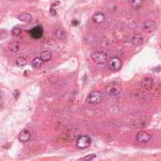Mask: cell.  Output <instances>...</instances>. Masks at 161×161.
I'll return each instance as SVG.
<instances>
[{
    "mask_svg": "<svg viewBox=\"0 0 161 161\" xmlns=\"http://www.w3.org/2000/svg\"><path fill=\"white\" fill-rule=\"evenodd\" d=\"M121 91H122V85L119 82H116V81L110 82L107 84L106 87V93L107 95L116 96L118 95Z\"/></svg>",
    "mask_w": 161,
    "mask_h": 161,
    "instance_id": "6da1fadb",
    "label": "cell"
},
{
    "mask_svg": "<svg viewBox=\"0 0 161 161\" xmlns=\"http://www.w3.org/2000/svg\"><path fill=\"white\" fill-rule=\"evenodd\" d=\"M91 59L97 64H104L107 61V54L103 51H96L91 55Z\"/></svg>",
    "mask_w": 161,
    "mask_h": 161,
    "instance_id": "7a4b0ae2",
    "label": "cell"
},
{
    "mask_svg": "<svg viewBox=\"0 0 161 161\" xmlns=\"http://www.w3.org/2000/svg\"><path fill=\"white\" fill-rule=\"evenodd\" d=\"M102 100H103V96L101 94V92L97 91H91L87 97V102L89 103V104H93V105L100 104Z\"/></svg>",
    "mask_w": 161,
    "mask_h": 161,
    "instance_id": "3957f363",
    "label": "cell"
},
{
    "mask_svg": "<svg viewBox=\"0 0 161 161\" xmlns=\"http://www.w3.org/2000/svg\"><path fill=\"white\" fill-rule=\"evenodd\" d=\"M91 138H89V136L86 135H83V136H80L77 138V147L79 149H86L88 147L91 145Z\"/></svg>",
    "mask_w": 161,
    "mask_h": 161,
    "instance_id": "277c9868",
    "label": "cell"
},
{
    "mask_svg": "<svg viewBox=\"0 0 161 161\" xmlns=\"http://www.w3.org/2000/svg\"><path fill=\"white\" fill-rule=\"evenodd\" d=\"M142 29L146 33H152L156 29V23L153 20H146L142 25Z\"/></svg>",
    "mask_w": 161,
    "mask_h": 161,
    "instance_id": "5b68a950",
    "label": "cell"
},
{
    "mask_svg": "<svg viewBox=\"0 0 161 161\" xmlns=\"http://www.w3.org/2000/svg\"><path fill=\"white\" fill-rule=\"evenodd\" d=\"M152 138V136L148 132L146 131H140L137 134L136 136V140L137 141L140 142V143H147L148 141H150V140Z\"/></svg>",
    "mask_w": 161,
    "mask_h": 161,
    "instance_id": "8992f818",
    "label": "cell"
},
{
    "mask_svg": "<svg viewBox=\"0 0 161 161\" xmlns=\"http://www.w3.org/2000/svg\"><path fill=\"white\" fill-rule=\"evenodd\" d=\"M109 67L113 71H120L121 68H122V60H121L119 57H112L109 61Z\"/></svg>",
    "mask_w": 161,
    "mask_h": 161,
    "instance_id": "52a82bcc",
    "label": "cell"
},
{
    "mask_svg": "<svg viewBox=\"0 0 161 161\" xmlns=\"http://www.w3.org/2000/svg\"><path fill=\"white\" fill-rule=\"evenodd\" d=\"M43 29L41 26H37L30 30V35L32 36L34 39H40L43 37Z\"/></svg>",
    "mask_w": 161,
    "mask_h": 161,
    "instance_id": "ba28073f",
    "label": "cell"
},
{
    "mask_svg": "<svg viewBox=\"0 0 161 161\" xmlns=\"http://www.w3.org/2000/svg\"><path fill=\"white\" fill-rule=\"evenodd\" d=\"M153 86H154V80L151 77L143 78L141 82V88L144 89V91H150V89L153 88Z\"/></svg>",
    "mask_w": 161,
    "mask_h": 161,
    "instance_id": "9c48e42d",
    "label": "cell"
},
{
    "mask_svg": "<svg viewBox=\"0 0 161 161\" xmlns=\"http://www.w3.org/2000/svg\"><path fill=\"white\" fill-rule=\"evenodd\" d=\"M132 43L133 44H135V45H141V44L144 43V37L141 35V34H138V33H136L133 35L132 37Z\"/></svg>",
    "mask_w": 161,
    "mask_h": 161,
    "instance_id": "30bf717a",
    "label": "cell"
},
{
    "mask_svg": "<svg viewBox=\"0 0 161 161\" xmlns=\"http://www.w3.org/2000/svg\"><path fill=\"white\" fill-rule=\"evenodd\" d=\"M30 138H31V135H30V133L29 131L28 130H22L19 134V140L21 142H28V140H30Z\"/></svg>",
    "mask_w": 161,
    "mask_h": 161,
    "instance_id": "8fae6325",
    "label": "cell"
},
{
    "mask_svg": "<svg viewBox=\"0 0 161 161\" xmlns=\"http://www.w3.org/2000/svg\"><path fill=\"white\" fill-rule=\"evenodd\" d=\"M105 15L104 13H101V12H97L95 13L94 15L92 16V21L94 22V23L96 24H101L103 23V22L105 21Z\"/></svg>",
    "mask_w": 161,
    "mask_h": 161,
    "instance_id": "7c38bea8",
    "label": "cell"
},
{
    "mask_svg": "<svg viewBox=\"0 0 161 161\" xmlns=\"http://www.w3.org/2000/svg\"><path fill=\"white\" fill-rule=\"evenodd\" d=\"M17 19L19 21L28 23V22H30L32 20V16H31V14H29V13H21V14L17 16Z\"/></svg>",
    "mask_w": 161,
    "mask_h": 161,
    "instance_id": "4fadbf2b",
    "label": "cell"
},
{
    "mask_svg": "<svg viewBox=\"0 0 161 161\" xmlns=\"http://www.w3.org/2000/svg\"><path fill=\"white\" fill-rule=\"evenodd\" d=\"M41 60L43 62H46V61L51 60H52V54H51V52H49V51H43L41 54Z\"/></svg>",
    "mask_w": 161,
    "mask_h": 161,
    "instance_id": "5bb4252c",
    "label": "cell"
},
{
    "mask_svg": "<svg viewBox=\"0 0 161 161\" xmlns=\"http://www.w3.org/2000/svg\"><path fill=\"white\" fill-rule=\"evenodd\" d=\"M9 49L11 51V52H17L19 51L20 49V43L16 42V41H13L11 42L10 44H9Z\"/></svg>",
    "mask_w": 161,
    "mask_h": 161,
    "instance_id": "9a60e30c",
    "label": "cell"
},
{
    "mask_svg": "<svg viewBox=\"0 0 161 161\" xmlns=\"http://www.w3.org/2000/svg\"><path fill=\"white\" fill-rule=\"evenodd\" d=\"M128 2L134 9H138L141 7L143 0H128Z\"/></svg>",
    "mask_w": 161,
    "mask_h": 161,
    "instance_id": "2e32d148",
    "label": "cell"
},
{
    "mask_svg": "<svg viewBox=\"0 0 161 161\" xmlns=\"http://www.w3.org/2000/svg\"><path fill=\"white\" fill-rule=\"evenodd\" d=\"M43 60H41V57H35V59H33L32 60V66L34 67V68H40L42 65H43Z\"/></svg>",
    "mask_w": 161,
    "mask_h": 161,
    "instance_id": "e0dca14e",
    "label": "cell"
},
{
    "mask_svg": "<svg viewBox=\"0 0 161 161\" xmlns=\"http://www.w3.org/2000/svg\"><path fill=\"white\" fill-rule=\"evenodd\" d=\"M26 62H28V60H26V57H19L17 60H16V64L18 67H24L26 65Z\"/></svg>",
    "mask_w": 161,
    "mask_h": 161,
    "instance_id": "ac0fdd59",
    "label": "cell"
},
{
    "mask_svg": "<svg viewBox=\"0 0 161 161\" xmlns=\"http://www.w3.org/2000/svg\"><path fill=\"white\" fill-rule=\"evenodd\" d=\"M55 36L57 38H59V39H64L66 37V33H65V31L64 30H62V29H59V30H57L56 32H55Z\"/></svg>",
    "mask_w": 161,
    "mask_h": 161,
    "instance_id": "d6986e66",
    "label": "cell"
},
{
    "mask_svg": "<svg viewBox=\"0 0 161 161\" xmlns=\"http://www.w3.org/2000/svg\"><path fill=\"white\" fill-rule=\"evenodd\" d=\"M22 33V29L18 26H15L11 29V35L12 36H19Z\"/></svg>",
    "mask_w": 161,
    "mask_h": 161,
    "instance_id": "ffe728a7",
    "label": "cell"
},
{
    "mask_svg": "<svg viewBox=\"0 0 161 161\" xmlns=\"http://www.w3.org/2000/svg\"><path fill=\"white\" fill-rule=\"evenodd\" d=\"M96 157V155L94 154H91V155H86L85 157L81 158V160H87V161H89V160H92Z\"/></svg>",
    "mask_w": 161,
    "mask_h": 161,
    "instance_id": "44dd1931",
    "label": "cell"
},
{
    "mask_svg": "<svg viewBox=\"0 0 161 161\" xmlns=\"http://www.w3.org/2000/svg\"><path fill=\"white\" fill-rule=\"evenodd\" d=\"M50 14L52 16H56L57 15V8H55V5H52L50 9Z\"/></svg>",
    "mask_w": 161,
    "mask_h": 161,
    "instance_id": "7402d4cb",
    "label": "cell"
},
{
    "mask_svg": "<svg viewBox=\"0 0 161 161\" xmlns=\"http://www.w3.org/2000/svg\"><path fill=\"white\" fill-rule=\"evenodd\" d=\"M14 97H15V99H18V97H19V92L17 91H14Z\"/></svg>",
    "mask_w": 161,
    "mask_h": 161,
    "instance_id": "603a6c76",
    "label": "cell"
},
{
    "mask_svg": "<svg viewBox=\"0 0 161 161\" xmlns=\"http://www.w3.org/2000/svg\"><path fill=\"white\" fill-rule=\"evenodd\" d=\"M78 24H79V22H78V21H77V20H74V21H73V25H74V26H77V25H78Z\"/></svg>",
    "mask_w": 161,
    "mask_h": 161,
    "instance_id": "cb8c5ba5",
    "label": "cell"
},
{
    "mask_svg": "<svg viewBox=\"0 0 161 161\" xmlns=\"http://www.w3.org/2000/svg\"><path fill=\"white\" fill-rule=\"evenodd\" d=\"M2 96H3V93H2V91H0V100L2 99Z\"/></svg>",
    "mask_w": 161,
    "mask_h": 161,
    "instance_id": "d4e9b609",
    "label": "cell"
}]
</instances>
